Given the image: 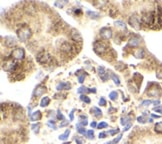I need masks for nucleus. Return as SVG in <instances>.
<instances>
[{"instance_id":"f257e3e1","label":"nucleus","mask_w":162,"mask_h":144,"mask_svg":"<svg viewBox=\"0 0 162 144\" xmlns=\"http://www.w3.org/2000/svg\"><path fill=\"white\" fill-rule=\"evenodd\" d=\"M16 32H17L18 39L21 41V42H26L32 35L31 29L29 28V26L26 25V24H24L21 27H19Z\"/></svg>"},{"instance_id":"f03ea898","label":"nucleus","mask_w":162,"mask_h":144,"mask_svg":"<svg viewBox=\"0 0 162 144\" xmlns=\"http://www.w3.org/2000/svg\"><path fill=\"white\" fill-rule=\"evenodd\" d=\"M36 60H37V62L38 63L43 64V65H50V64L53 63V61H54L53 57L45 50L40 51L38 54L36 55Z\"/></svg>"},{"instance_id":"7ed1b4c3","label":"nucleus","mask_w":162,"mask_h":144,"mask_svg":"<svg viewBox=\"0 0 162 144\" xmlns=\"http://www.w3.org/2000/svg\"><path fill=\"white\" fill-rule=\"evenodd\" d=\"M156 20V14L154 11H148V12H144L142 14V17H141V22L146 24L148 26H151L155 23Z\"/></svg>"},{"instance_id":"20e7f679","label":"nucleus","mask_w":162,"mask_h":144,"mask_svg":"<svg viewBox=\"0 0 162 144\" xmlns=\"http://www.w3.org/2000/svg\"><path fill=\"white\" fill-rule=\"evenodd\" d=\"M17 66H18V64L16 62V60H14L13 58H8L2 63L3 70L6 72H14L16 70V68H17Z\"/></svg>"},{"instance_id":"39448f33","label":"nucleus","mask_w":162,"mask_h":144,"mask_svg":"<svg viewBox=\"0 0 162 144\" xmlns=\"http://www.w3.org/2000/svg\"><path fill=\"white\" fill-rule=\"evenodd\" d=\"M128 23H129V25H131V27H133L134 29L139 30L141 28V20L136 14L130 16L129 19H128Z\"/></svg>"},{"instance_id":"423d86ee","label":"nucleus","mask_w":162,"mask_h":144,"mask_svg":"<svg viewBox=\"0 0 162 144\" xmlns=\"http://www.w3.org/2000/svg\"><path fill=\"white\" fill-rule=\"evenodd\" d=\"M25 57V51L23 48H15L11 52V58L14 60H22Z\"/></svg>"},{"instance_id":"0eeeda50","label":"nucleus","mask_w":162,"mask_h":144,"mask_svg":"<svg viewBox=\"0 0 162 144\" xmlns=\"http://www.w3.org/2000/svg\"><path fill=\"white\" fill-rule=\"evenodd\" d=\"M93 47H94V51L96 52L97 54H103V53L107 50V45L105 43L101 42V41H95Z\"/></svg>"},{"instance_id":"6e6552de","label":"nucleus","mask_w":162,"mask_h":144,"mask_svg":"<svg viewBox=\"0 0 162 144\" xmlns=\"http://www.w3.org/2000/svg\"><path fill=\"white\" fill-rule=\"evenodd\" d=\"M73 49H74L73 45L71 43H69L68 41H63L60 45V50L62 52L66 53V54H71Z\"/></svg>"},{"instance_id":"1a4fd4ad","label":"nucleus","mask_w":162,"mask_h":144,"mask_svg":"<svg viewBox=\"0 0 162 144\" xmlns=\"http://www.w3.org/2000/svg\"><path fill=\"white\" fill-rule=\"evenodd\" d=\"M100 36L103 39H110L112 37V30L109 27H103L100 29Z\"/></svg>"},{"instance_id":"9d476101","label":"nucleus","mask_w":162,"mask_h":144,"mask_svg":"<svg viewBox=\"0 0 162 144\" xmlns=\"http://www.w3.org/2000/svg\"><path fill=\"white\" fill-rule=\"evenodd\" d=\"M16 38L13 36H5L4 37V43L7 47H13L16 45Z\"/></svg>"},{"instance_id":"9b49d317","label":"nucleus","mask_w":162,"mask_h":144,"mask_svg":"<svg viewBox=\"0 0 162 144\" xmlns=\"http://www.w3.org/2000/svg\"><path fill=\"white\" fill-rule=\"evenodd\" d=\"M45 91H46V87L40 84V85H38V86H37V87L35 88L34 92H33V96H35V97L41 96Z\"/></svg>"},{"instance_id":"f8f14e48","label":"nucleus","mask_w":162,"mask_h":144,"mask_svg":"<svg viewBox=\"0 0 162 144\" xmlns=\"http://www.w3.org/2000/svg\"><path fill=\"white\" fill-rule=\"evenodd\" d=\"M159 92H160V88H159V86H157L156 84H154V87L149 89V91H148V95L153 96V97H157V96L159 95Z\"/></svg>"},{"instance_id":"ddd939ff","label":"nucleus","mask_w":162,"mask_h":144,"mask_svg":"<svg viewBox=\"0 0 162 144\" xmlns=\"http://www.w3.org/2000/svg\"><path fill=\"white\" fill-rule=\"evenodd\" d=\"M71 38L74 41H76V42H81V41H82V37H81L80 33L77 30H75V29L71 30Z\"/></svg>"},{"instance_id":"4468645a","label":"nucleus","mask_w":162,"mask_h":144,"mask_svg":"<svg viewBox=\"0 0 162 144\" xmlns=\"http://www.w3.org/2000/svg\"><path fill=\"white\" fill-rule=\"evenodd\" d=\"M140 44V38L139 37H132L130 40L128 41V46L130 47H136Z\"/></svg>"},{"instance_id":"2eb2a0df","label":"nucleus","mask_w":162,"mask_h":144,"mask_svg":"<svg viewBox=\"0 0 162 144\" xmlns=\"http://www.w3.org/2000/svg\"><path fill=\"white\" fill-rule=\"evenodd\" d=\"M70 84L67 83V82H60V83H58L57 86H56V89L58 91H60V90H68L70 89Z\"/></svg>"},{"instance_id":"dca6fc26","label":"nucleus","mask_w":162,"mask_h":144,"mask_svg":"<svg viewBox=\"0 0 162 144\" xmlns=\"http://www.w3.org/2000/svg\"><path fill=\"white\" fill-rule=\"evenodd\" d=\"M41 118V112L40 111H35V112L31 113L30 115V120L31 121H37Z\"/></svg>"},{"instance_id":"f3484780","label":"nucleus","mask_w":162,"mask_h":144,"mask_svg":"<svg viewBox=\"0 0 162 144\" xmlns=\"http://www.w3.org/2000/svg\"><path fill=\"white\" fill-rule=\"evenodd\" d=\"M49 103H50V98L47 97V96H45V97L42 98V99H41L40 106H41V107H46V106L49 105Z\"/></svg>"},{"instance_id":"a211bd4d","label":"nucleus","mask_w":162,"mask_h":144,"mask_svg":"<svg viewBox=\"0 0 162 144\" xmlns=\"http://www.w3.org/2000/svg\"><path fill=\"white\" fill-rule=\"evenodd\" d=\"M156 20L158 21L159 24H162V8L158 7L156 12Z\"/></svg>"},{"instance_id":"6ab92c4d","label":"nucleus","mask_w":162,"mask_h":144,"mask_svg":"<svg viewBox=\"0 0 162 144\" xmlns=\"http://www.w3.org/2000/svg\"><path fill=\"white\" fill-rule=\"evenodd\" d=\"M145 55V52L143 49H137V50L134 52V56L136 58H143Z\"/></svg>"},{"instance_id":"aec40b11","label":"nucleus","mask_w":162,"mask_h":144,"mask_svg":"<svg viewBox=\"0 0 162 144\" xmlns=\"http://www.w3.org/2000/svg\"><path fill=\"white\" fill-rule=\"evenodd\" d=\"M69 134H70V130H69V129H67V130H66L63 134L59 135V139H60V140H63V141L67 140L68 137H69Z\"/></svg>"},{"instance_id":"412c9836","label":"nucleus","mask_w":162,"mask_h":144,"mask_svg":"<svg viewBox=\"0 0 162 144\" xmlns=\"http://www.w3.org/2000/svg\"><path fill=\"white\" fill-rule=\"evenodd\" d=\"M86 14L90 16V18H94V19H98L99 18V14L96 13V12H93V11H90V10H87L86 11Z\"/></svg>"},{"instance_id":"4be33fe9","label":"nucleus","mask_w":162,"mask_h":144,"mask_svg":"<svg viewBox=\"0 0 162 144\" xmlns=\"http://www.w3.org/2000/svg\"><path fill=\"white\" fill-rule=\"evenodd\" d=\"M91 111L94 113V115L96 117H100V116H102V112H101V110L99 109V108H97V107H93L92 109H91Z\"/></svg>"},{"instance_id":"5701e85b","label":"nucleus","mask_w":162,"mask_h":144,"mask_svg":"<svg viewBox=\"0 0 162 144\" xmlns=\"http://www.w3.org/2000/svg\"><path fill=\"white\" fill-rule=\"evenodd\" d=\"M154 130L157 133H162V122L156 123L155 126H154Z\"/></svg>"},{"instance_id":"b1692460","label":"nucleus","mask_w":162,"mask_h":144,"mask_svg":"<svg viewBox=\"0 0 162 144\" xmlns=\"http://www.w3.org/2000/svg\"><path fill=\"white\" fill-rule=\"evenodd\" d=\"M97 72H98V74H99V76H102V75H104V74L106 73V71H105V68L103 67V66H99L98 68H97Z\"/></svg>"},{"instance_id":"393cba45","label":"nucleus","mask_w":162,"mask_h":144,"mask_svg":"<svg viewBox=\"0 0 162 144\" xmlns=\"http://www.w3.org/2000/svg\"><path fill=\"white\" fill-rule=\"evenodd\" d=\"M117 97H118V93L116 91H112V92L109 93V98L111 100L114 101V100H116V98H117Z\"/></svg>"},{"instance_id":"a878e982","label":"nucleus","mask_w":162,"mask_h":144,"mask_svg":"<svg viewBox=\"0 0 162 144\" xmlns=\"http://www.w3.org/2000/svg\"><path fill=\"white\" fill-rule=\"evenodd\" d=\"M111 78L113 79V81H114V83L116 84V85H119L120 84V80H119V78L115 75L114 73H111Z\"/></svg>"},{"instance_id":"bb28decb","label":"nucleus","mask_w":162,"mask_h":144,"mask_svg":"<svg viewBox=\"0 0 162 144\" xmlns=\"http://www.w3.org/2000/svg\"><path fill=\"white\" fill-rule=\"evenodd\" d=\"M137 121L140 122V123H145L146 121H149V119L145 117V115H142V116H139L138 118H137Z\"/></svg>"},{"instance_id":"cd10ccee","label":"nucleus","mask_w":162,"mask_h":144,"mask_svg":"<svg viewBox=\"0 0 162 144\" xmlns=\"http://www.w3.org/2000/svg\"><path fill=\"white\" fill-rule=\"evenodd\" d=\"M77 92H78V93H85V92H89V88L84 87V86H81L80 88H78Z\"/></svg>"},{"instance_id":"c85d7f7f","label":"nucleus","mask_w":162,"mask_h":144,"mask_svg":"<svg viewBox=\"0 0 162 144\" xmlns=\"http://www.w3.org/2000/svg\"><path fill=\"white\" fill-rule=\"evenodd\" d=\"M129 120H130V118L129 117H125V118H121V124L122 125H124V126H125V125H127V124H129V123H128V122H129Z\"/></svg>"},{"instance_id":"c756f323","label":"nucleus","mask_w":162,"mask_h":144,"mask_svg":"<svg viewBox=\"0 0 162 144\" xmlns=\"http://www.w3.org/2000/svg\"><path fill=\"white\" fill-rule=\"evenodd\" d=\"M80 99L83 101V102H86V103H90V99L88 96L84 95V94H82V95L80 96Z\"/></svg>"},{"instance_id":"7c9ffc66","label":"nucleus","mask_w":162,"mask_h":144,"mask_svg":"<svg viewBox=\"0 0 162 144\" xmlns=\"http://www.w3.org/2000/svg\"><path fill=\"white\" fill-rule=\"evenodd\" d=\"M77 131L79 132L80 134H87V131L85 130L84 127H81V126H77Z\"/></svg>"},{"instance_id":"2f4dec72","label":"nucleus","mask_w":162,"mask_h":144,"mask_svg":"<svg viewBox=\"0 0 162 144\" xmlns=\"http://www.w3.org/2000/svg\"><path fill=\"white\" fill-rule=\"evenodd\" d=\"M47 125L50 127V128H52V129H54V130H56L57 129V127H56V125H55V123H54V121H52V120H49L48 122H47Z\"/></svg>"},{"instance_id":"473e14b6","label":"nucleus","mask_w":162,"mask_h":144,"mask_svg":"<svg viewBox=\"0 0 162 144\" xmlns=\"http://www.w3.org/2000/svg\"><path fill=\"white\" fill-rule=\"evenodd\" d=\"M39 127H40V124H34V125H32V130H33V132L34 133H38L39 132Z\"/></svg>"},{"instance_id":"72a5a7b5","label":"nucleus","mask_w":162,"mask_h":144,"mask_svg":"<svg viewBox=\"0 0 162 144\" xmlns=\"http://www.w3.org/2000/svg\"><path fill=\"white\" fill-rule=\"evenodd\" d=\"M115 25H116V26H118V27L125 28V29H126V25H125V24H124L122 21H119V20H118V21H115Z\"/></svg>"},{"instance_id":"f704fd0d","label":"nucleus","mask_w":162,"mask_h":144,"mask_svg":"<svg viewBox=\"0 0 162 144\" xmlns=\"http://www.w3.org/2000/svg\"><path fill=\"white\" fill-rule=\"evenodd\" d=\"M121 137H122L121 135H118L117 137H116V138H114L113 140L111 141V144H117V143H118L120 140H121Z\"/></svg>"},{"instance_id":"c9c22d12","label":"nucleus","mask_w":162,"mask_h":144,"mask_svg":"<svg viewBox=\"0 0 162 144\" xmlns=\"http://www.w3.org/2000/svg\"><path fill=\"white\" fill-rule=\"evenodd\" d=\"M108 126V124L106 122H101V123H99L98 124V129H103V128H106V127Z\"/></svg>"},{"instance_id":"e433bc0d","label":"nucleus","mask_w":162,"mask_h":144,"mask_svg":"<svg viewBox=\"0 0 162 144\" xmlns=\"http://www.w3.org/2000/svg\"><path fill=\"white\" fill-rule=\"evenodd\" d=\"M87 137L89 139H93L94 138V132L93 130H88L87 131Z\"/></svg>"},{"instance_id":"4c0bfd02","label":"nucleus","mask_w":162,"mask_h":144,"mask_svg":"<svg viewBox=\"0 0 162 144\" xmlns=\"http://www.w3.org/2000/svg\"><path fill=\"white\" fill-rule=\"evenodd\" d=\"M85 76H86V73H83L82 75H78V81H79L80 83H83V81H84Z\"/></svg>"},{"instance_id":"58836bf2","label":"nucleus","mask_w":162,"mask_h":144,"mask_svg":"<svg viewBox=\"0 0 162 144\" xmlns=\"http://www.w3.org/2000/svg\"><path fill=\"white\" fill-rule=\"evenodd\" d=\"M152 103H153V101H151V100H144V101H142V105L143 106H148V105H150Z\"/></svg>"},{"instance_id":"ea45409f","label":"nucleus","mask_w":162,"mask_h":144,"mask_svg":"<svg viewBox=\"0 0 162 144\" xmlns=\"http://www.w3.org/2000/svg\"><path fill=\"white\" fill-rule=\"evenodd\" d=\"M65 3H67V1H64V2H58V1H56L55 2V6H58V7H63L64 6V4Z\"/></svg>"},{"instance_id":"a19ab883","label":"nucleus","mask_w":162,"mask_h":144,"mask_svg":"<svg viewBox=\"0 0 162 144\" xmlns=\"http://www.w3.org/2000/svg\"><path fill=\"white\" fill-rule=\"evenodd\" d=\"M57 118L59 119V120H61V119L63 120V119H64L63 114H62V113L60 112V110H58V112H57Z\"/></svg>"},{"instance_id":"79ce46f5","label":"nucleus","mask_w":162,"mask_h":144,"mask_svg":"<svg viewBox=\"0 0 162 144\" xmlns=\"http://www.w3.org/2000/svg\"><path fill=\"white\" fill-rule=\"evenodd\" d=\"M87 124H88V122H87V120H82L81 122L78 123L77 126H86Z\"/></svg>"},{"instance_id":"37998d69","label":"nucleus","mask_w":162,"mask_h":144,"mask_svg":"<svg viewBox=\"0 0 162 144\" xmlns=\"http://www.w3.org/2000/svg\"><path fill=\"white\" fill-rule=\"evenodd\" d=\"M99 104L100 105H102V106H104V105H106V100L104 99L103 97H101L100 98V100H99Z\"/></svg>"},{"instance_id":"c03bdc74","label":"nucleus","mask_w":162,"mask_h":144,"mask_svg":"<svg viewBox=\"0 0 162 144\" xmlns=\"http://www.w3.org/2000/svg\"><path fill=\"white\" fill-rule=\"evenodd\" d=\"M154 111L162 114V106H157V107H154Z\"/></svg>"},{"instance_id":"a18cd8bd","label":"nucleus","mask_w":162,"mask_h":144,"mask_svg":"<svg viewBox=\"0 0 162 144\" xmlns=\"http://www.w3.org/2000/svg\"><path fill=\"white\" fill-rule=\"evenodd\" d=\"M118 132H119V129L117 128V129H115V130H110V131H109V134L114 135V134H117Z\"/></svg>"},{"instance_id":"49530a36","label":"nucleus","mask_w":162,"mask_h":144,"mask_svg":"<svg viewBox=\"0 0 162 144\" xmlns=\"http://www.w3.org/2000/svg\"><path fill=\"white\" fill-rule=\"evenodd\" d=\"M107 136V133L105 132H101L100 134H99V138H105Z\"/></svg>"},{"instance_id":"de8ad7c7","label":"nucleus","mask_w":162,"mask_h":144,"mask_svg":"<svg viewBox=\"0 0 162 144\" xmlns=\"http://www.w3.org/2000/svg\"><path fill=\"white\" fill-rule=\"evenodd\" d=\"M90 126L92 127V128H95V127L98 126V125H97V123H96V122L93 121V122H91V123H90Z\"/></svg>"},{"instance_id":"09e8293b","label":"nucleus","mask_w":162,"mask_h":144,"mask_svg":"<svg viewBox=\"0 0 162 144\" xmlns=\"http://www.w3.org/2000/svg\"><path fill=\"white\" fill-rule=\"evenodd\" d=\"M156 76L158 77V78H160V79H162V71H157Z\"/></svg>"},{"instance_id":"8fccbe9b","label":"nucleus","mask_w":162,"mask_h":144,"mask_svg":"<svg viewBox=\"0 0 162 144\" xmlns=\"http://www.w3.org/2000/svg\"><path fill=\"white\" fill-rule=\"evenodd\" d=\"M75 141H76V143H77V144H83V141L81 140L80 138H78V137H77V138H75Z\"/></svg>"},{"instance_id":"3c124183","label":"nucleus","mask_w":162,"mask_h":144,"mask_svg":"<svg viewBox=\"0 0 162 144\" xmlns=\"http://www.w3.org/2000/svg\"><path fill=\"white\" fill-rule=\"evenodd\" d=\"M90 93H96V88H89Z\"/></svg>"},{"instance_id":"603ef678","label":"nucleus","mask_w":162,"mask_h":144,"mask_svg":"<svg viewBox=\"0 0 162 144\" xmlns=\"http://www.w3.org/2000/svg\"><path fill=\"white\" fill-rule=\"evenodd\" d=\"M131 127V123H129V124H127L126 126H125V128H124V131H127L128 129H129Z\"/></svg>"},{"instance_id":"864d4df0","label":"nucleus","mask_w":162,"mask_h":144,"mask_svg":"<svg viewBox=\"0 0 162 144\" xmlns=\"http://www.w3.org/2000/svg\"><path fill=\"white\" fill-rule=\"evenodd\" d=\"M73 113H74V109L71 111V113H70V120H73V118H74L73 117Z\"/></svg>"},{"instance_id":"5fc2aeb1","label":"nucleus","mask_w":162,"mask_h":144,"mask_svg":"<svg viewBox=\"0 0 162 144\" xmlns=\"http://www.w3.org/2000/svg\"><path fill=\"white\" fill-rule=\"evenodd\" d=\"M152 117H153V118H159L158 115H154V114H152Z\"/></svg>"},{"instance_id":"6e6d98bb","label":"nucleus","mask_w":162,"mask_h":144,"mask_svg":"<svg viewBox=\"0 0 162 144\" xmlns=\"http://www.w3.org/2000/svg\"><path fill=\"white\" fill-rule=\"evenodd\" d=\"M104 144H111V142H106V143H104Z\"/></svg>"}]
</instances>
